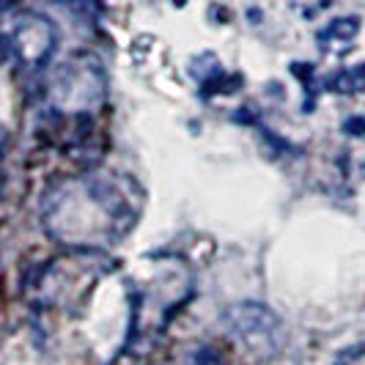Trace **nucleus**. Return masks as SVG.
Listing matches in <instances>:
<instances>
[{
	"label": "nucleus",
	"instance_id": "1",
	"mask_svg": "<svg viewBox=\"0 0 365 365\" xmlns=\"http://www.w3.org/2000/svg\"><path fill=\"white\" fill-rule=\"evenodd\" d=\"M143 192L124 173L83 170L66 176L41 198L44 231L69 250L105 253L124 242L140 217Z\"/></svg>",
	"mask_w": 365,
	"mask_h": 365
},
{
	"label": "nucleus",
	"instance_id": "2",
	"mask_svg": "<svg viewBox=\"0 0 365 365\" xmlns=\"http://www.w3.org/2000/svg\"><path fill=\"white\" fill-rule=\"evenodd\" d=\"M129 338H148L170 324V316L192 297V277L179 258L151 256L127 280Z\"/></svg>",
	"mask_w": 365,
	"mask_h": 365
},
{
	"label": "nucleus",
	"instance_id": "3",
	"mask_svg": "<svg viewBox=\"0 0 365 365\" xmlns=\"http://www.w3.org/2000/svg\"><path fill=\"white\" fill-rule=\"evenodd\" d=\"M44 118L50 127H66L69 135H88L93 113L108 102V80L102 63L88 53L72 55L53 72L44 88Z\"/></svg>",
	"mask_w": 365,
	"mask_h": 365
},
{
	"label": "nucleus",
	"instance_id": "4",
	"mask_svg": "<svg viewBox=\"0 0 365 365\" xmlns=\"http://www.w3.org/2000/svg\"><path fill=\"white\" fill-rule=\"evenodd\" d=\"M110 269L113 261L105 253L69 250L38 269V277H34V302L41 311H74Z\"/></svg>",
	"mask_w": 365,
	"mask_h": 365
},
{
	"label": "nucleus",
	"instance_id": "5",
	"mask_svg": "<svg viewBox=\"0 0 365 365\" xmlns=\"http://www.w3.org/2000/svg\"><path fill=\"white\" fill-rule=\"evenodd\" d=\"M58 47L53 19L38 11H17L6 19V55L19 74H38Z\"/></svg>",
	"mask_w": 365,
	"mask_h": 365
},
{
	"label": "nucleus",
	"instance_id": "6",
	"mask_svg": "<svg viewBox=\"0 0 365 365\" xmlns=\"http://www.w3.org/2000/svg\"><path fill=\"white\" fill-rule=\"evenodd\" d=\"M228 327L237 341L256 354H272L280 346V324L272 313L261 305H237L228 313Z\"/></svg>",
	"mask_w": 365,
	"mask_h": 365
},
{
	"label": "nucleus",
	"instance_id": "7",
	"mask_svg": "<svg viewBox=\"0 0 365 365\" xmlns=\"http://www.w3.org/2000/svg\"><path fill=\"white\" fill-rule=\"evenodd\" d=\"M360 34V19L357 17H341L332 19L327 28L319 34V47L324 53H346L354 44V38Z\"/></svg>",
	"mask_w": 365,
	"mask_h": 365
},
{
	"label": "nucleus",
	"instance_id": "8",
	"mask_svg": "<svg viewBox=\"0 0 365 365\" xmlns=\"http://www.w3.org/2000/svg\"><path fill=\"white\" fill-rule=\"evenodd\" d=\"M335 365H365V341L363 344H357L354 349H349L346 354H344Z\"/></svg>",
	"mask_w": 365,
	"mask_h": 365
}]
</instances>
